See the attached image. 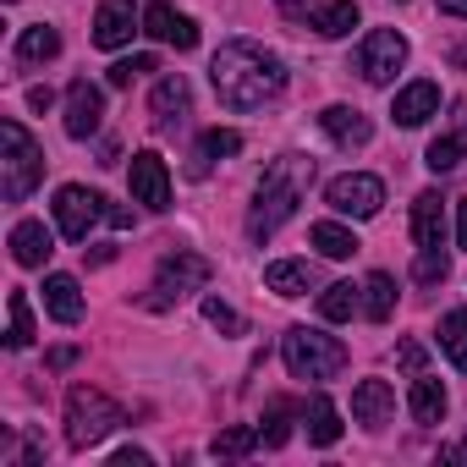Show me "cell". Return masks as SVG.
Returning <instances> with one entry per match:
<instances>
[{"label": "cell", "instance_id": "obj_10", "mask_svg": "<svg viewBox=\"0 0 467 467\" xmlns=\"http://www.w3.org/2000/svg\"><path fill=\"white\" fill-rule=\"evenodd\" d=\"M127 182H132V198L143 203V209H171V171H165V160L154 154V149H143V154H132V165H127Z\"/></svg>", "mask_w": 467, "mask_h": 467}, {"label": "cell", "instance_id": "obj_26", "mask_svg": "<svg viewBox=\"0 0 467 467\" xmlns=\"http://www.w3.org/2000/svg\"><path fill=\"white\" fill-rule=\"evenodd\" d=\"M61 56V34L50 28V23H34V28H23V39H17V61H56Z\"/></svg>", "mask_w": 467, "mask_h": 467}, {"label": "cell", "instance_id": "obj_5", "mask_svg": "<svg viewBox=\"0 0 467 467\" xmlns=\"http://www.w3.org/2000/svg\"><path fill=\"white\" fill-rule=\"evenodd\" d=\"M116 423H121V407L105 390H94V385H72L67 390V445L72 451H94Z\"/></svg>", "mask_w": 467, "mask_h": 467}, {"label": "cell", "instance_id": "obj_3", "mask_svg": "<svg viewBox=\"0 0 467 467\" xmlns=\"http://www.w3.org/2000/svg\"><path fill=\"white\" fill-rule=\"evenodd\" d=\"M45 182V149L28 138L23 121H0V192L6 203H23Z\"/></svg>", "mask_w": 467, "mask_h": 467}, {"label": "cell", "instance_id": "obj_40", "mask_svg": "<svg viewBox=\"0 0 467 467\" xmlns=\"http://www.w3.org/2000/svg\"><path fill=\"white\" fill-rule=\"evenodd\" d=\"M28 105H34V110H50V105H56V94H50V88H28Z\"/></svg>", "mask_w": 467, "mask_h": 467}, {"label": "cell", "instance_id": "obj_7", "mask_svg": "<svg viewBox=\"0 0 467 467\" xmlns=\"http://www.w3.org/2000/svg\"><path fill=\"white\" fill-rule=\"evenodd\" d=\"M325 203L336 214H347V220H374L385 209V182L368 176V171H347V176H336L325 187Z\"/></svg>", "mask_w": 467, "mask_h": 467}, {"label": "cell", "instance_id": "obj_33", "mask_svg": "<svg viewBox=\"0 0 467 467\" xmlns=\"http://www.w3.org/2000/svg\"><path fill=\"white\" fill-rule=\"evenodd\" d=\"M462 149H467V143H462L456 132H445V138H434V143H429L423 165H429L434 176H445V171H456V165H462Z\"/></svg>", "mask_w": 467, "mask_h": 467}, {"label": "cell", "instance_id": "obj_34", "mask_svg": "<svg viewBox=\"0 0 467 467\" xmlns=\"http://www.w3.org/2000/svg\"><path fill=\"white\" fill-rule=\"evenodd\" d=\"M292 401H270V412H265V429H259V440L275 451V445H286V434H292Z\"/></svg>", "mask_w": 467, "mask_h": 467}, {"label": "cell", "instance_id": "obj_44", "mask_svg": "<svg viewBox=\"0 0 467 467\" xmlns=\"http://www.w3.org/2000/svg\"><path fill=\"white\" fill-rule=\"evenodd\" d=\"M275 6H286V12H297V6H303V0H275Z\"/></svg>", "mask_w": 467, "mask_h": 467}, {"label": "cell", "instance_id": "obj_18", "mask_svg": "<svg viewBox=\"0 0 467 467\" xmlns=\"http://www.w3.org/2000/svg\"><path fill=\"white\" fill-rule=\"evenodd\" d=\"M396 127H423L429 116H440V83H407L390 105Z\"/></svg>", "mask_w": 467, "mask_h": 467}, {"label": "cell", "instance_id": "obj_4", "mask_svg": "<svg viewBox=\"0 0 467 467\" xmlns=\"http://www.w3.org/2000/svg\"><path fill=\"white\" fill-rule=\"evenodd\" d=\"M281 358L292 368V379H336L347 368V347L325 330H308V325H292L286 341H281Z\"/></svg>", "mask_w": 467, "mask_h": 467}, {"label": "cell", "instance_id": "obj_2", "mask_svg": "<svg viewBox=\"0 0 467 467\" xmlns=\"http://www.w3.org/2000/svg\"><path fill=\"white\" fill-rule=\"evenodd\" d=\"M314 187V160L308 154H281L265 165L259 187H254V209H248V237L254 243H270L275 231L297 214V203L308 198Z\"/></svg>", "mask_w": 467, "mask_h": 467}, {"label": "cell", "instance_id": "obj_25", "mask_svg": "<svg viewBox=\"0 0 467 467\" xmlns=\"http://www.w3.org/2000/svg\"><path fill=\"white\" fill-rule=\"evenodd\" d=\"M303 423H308V440H314V445H336V440H341V407H336L330 396H314L308 412H303Z\"/></svg>", "mask_w": 467, "mask_h": 467}, {"label": "cell", "instance_id": "obj_19", "mask_svg": "<svg viewBox=\"0 0 467 467\" xmlns=\"http://www.w3.org/2000/svg\"><path fill=\"white\" fill-rule=\"evenodd\" d=\"M319 127H325L341 149H363V143L374 138V121H368L363 110H352V105H330V110L319 116Z\"/></svg>", "mask_w": 467, "mask_h": 467}, {"label": "cell", "instance_id": "obj_30", "mask_svg": "<svg viewBox=\"0 0 467 467\" xmlns=\"http://www.w3.org/2000/svg\"><path fill=\"white\" fill-rule=\"evenodd\" d=\"M440 352H445L456 368H467V308H451V314L440 319Z\"/></svg>", "mask_w": 467, "mask_h": 467}, {"label": "cell", "instance_id": "obj_22", "mask_svg": "<svg viewBox=\"0 0 467 467\" xmlns=\"http://www.w3.org/2000/svg\"><path fill=\"white\" fill-rule=\"evenodd\" d=\"M308 28H314L319 39H341V34L358 28V6H352V0H325V6L308 12Z\"/></svg>", "mask_w": 467, "mask_h": 467}, {"label": "cell", "instance_id": "obj_31", "mask_svg": "<svg viewBox=\"0 0 467 467\" xmlns=\"http://www.w3.org/2000/svg\"><path fill=\"white\" fill-rule=\"evenodd\" d=\"M6 308H12V325H6V347H12V352H23V347L34 341V308H28V297H23V292H12V297H6Z\"/></svg>", "mask_w": 467, "mask_h": 467}, {"label": "cell", "instance_id": "obj_17", "mask_svg": "<svg viewBox=\"0 0 467 467\" xmlns=\"http://www.w3.org/2000/svg\"><path fill=\"white\" fill-rule=\"evenodd\" d=\"M56 254V237L45 231V220H17L12 225V259L23 270H45V259Z\"/></svg>", "mask_w": 467, "mask_h": 467}, {"label": "cell", "instance_id": "obj_14", "mask_svg": "<svg viewBox=\"0 0 467 467\" xmlns=\"http://www.w3.org/2000/svg\"><path fill=\"white\" fill-rule=\"evenodd\" d=\"M143 34L160 39V45H171V50H192L198 45V23L182 17L176 6H165V0H154V6L143 12Z\"/></svg>", "mask_w": 467, "mask_h": 467}, {"label": "cell", "instance_id": "obj_42", "mask_svg": "<svg viewBox=\"0 0 467 467\" xmlns=\"http://www.w3.org/2000/svg\"><path fill=\"white\" fill-rule=\"evenodd\" d=\"M440 12L445 17H467V0H440Z\"/></svg>", "mask_w": 467, "mask_h": 467}, {"label": "cell", "instance_id": "obj_1", "mask_svg": "<svg viewBox=\"0 0 467 467\" xmlns=\"http://www.w3.org/2000/svg\"><path fill=\"white\" fill-rule=\"evenodd\" d=\"M209 83L225 110H259L286 88V61L254 39H225L209 61Z\"/></svg>", "mask_w": 467, "mask_h": 467}, {"label": "cell", "instance_id": "obj_35", "mask_svg": "<svg viewBox=\"0 0 467 467\" xmlns=\"http://www.w3.org/2000/svg\"><path fill=\"white\" fill-rule=\"evenodd\" d=\"M445 275H451V259H445L440 248H423V254H418V265H412V281L434 286V281H445Z\"/></svg>", "mask_w": 467, "mask_h": 467}, {"label": "cell", "instance_id": "obj_27", "mask_svg": "<svg viewBox=\"0 0 467 467\" xmlns=\"http://www.w3.org/2000/svg\"><path fill=\"white\" fill-rule=\"evenodd\" d=\"M363 314H368L374 325H385V319L396 314V281H390L385 270H374V275L363 281Z\"/></svg>", "mask_w": 467, "mask_h": 467}, {"label": "cell", "instance_id": "obj_6", "mask_svg": "<svg viewBox=\"0 0 467 467\" xmlns=\"http://www.w3.org/2000/svg\"><path fill=\"white\" fill-rule=\"evenodd\" d=\"M209 275H214V265L203 259V254H187V248H176V254H165L160 259V270H154V286H149V308L154 314H165V308H176L187 292H203L209 286Z\"/></svg>", "mask_w": 467, "mask_h": 467}, {"label": "cell", "instance_id": "obj_23", "mask_svg": "<svg viewBox=\"0 0 467 467\" xmlns=\"http://www.w3.org/2000/svg\"><path fill=\"white\" fill-rule=\"evenodd\" d=\"M265 286H270L275 297H303V292L314 286V270H308L303 259H275V265L265 270Z\"/></svg>", "mask_w": 467, "mask_h": 467}, {"label": "cell", "instance_id": "obj_11", "mask_svg": "<svg viewBox=\"0 0 467 467\" xmlns=\"http://www.w3.org/2000/svg\"><path fill=\"white\" fill-rule=\"evenodd\" d=\"M187 105H192L187 78H182V72H165V78L154 83V94H149V121H154V132L182 127V121H187Z\"/></svg>", "mask_w": 467, "mask_h": 467}, {"label": "cell", "instance_id": "obj_39", "mask_svg": "<svg viewBox=\"0 0 467 467\" xmlns=\"http://www.w3.org/2000/svg\"><path fill=\"white\" fill-rule=\"evenodd\" d=\"M110 462H116V467H149V451H132V445H127V451H116Z\"/></svg>", "mask_w": 467, "mask_h": 467}, {"label": "cell", "instance_id": "obj_21", "mask_svg": "<svg viewBox=\"0 0 467 467\" xmlns=\"http://www.w3.org/2000/svg\"><path fill=\"white\" fill-rule=\"evenodd\" d=\"M45 308H50L56 325H78L83 319V286L72 275H50L45 281Z\"/></svg>", "mask_w": 467, "mask_h": 467}, {"label": "cell", "instance_id": "obj_28", "mask_svg": "<svg viewBox=\"0 0 467 467\" xmlns=\"http://www.w3.org/2000/svg\"><path fill=\"white\" fill-rule=\"evenodd\" d=\"M308 237H314V248H319L325 259H352V254H358V237H352L341 220H319Z\"/></svg>", "mask_w": 467, "mask_h": 467}, {"label": "cell", "instance_id": "obj_15", "mask_svg": "<svg viewBox=\"0 0 467 467\" xmlns=\"http://www.w3.org/2000/svg\"><path fill=\"white\" fill-rule=\"evenodd\" d=\"M231 154H243V132L237 127H214V132H203L198 143H192V165H187V176L192 182H203L220 160H231Z\"/></svg>", "mask_w": 467, "mask_h": 467}, {"label": "cell", "instance_id": "obj_16", "mask_svg": "<svg viewBox=\"0 0 467 467\" xmlns=\"http://www.w3.org/2000/svg\"><path fill=\"white\" fill-rule=\"evenodd\" d=\"M390 412H396V390H390L385 379H358V390H352V418H358L363 429H385Z\"/></svg>", "mask_w": 467, "mask_h": 467}, {"label": "cell", "instance_id": "obj_12", "mask_svg": "<svg viewBox=\"0 0 467 467\" xmlns=\"http://www.w3.org/2000/svg\"><path fill=\"white\" fill-rule=\"evenodd\" d=\"M138 28H143V17H138L132 0H99V12H94V45H99V50L132 45Z\"/></svg>", "mask_w": 467, "mask_h": 467}, {"label": "cell", "instance_id": "obj_32", "mask_svg": "<svg viewBox=\"0 0 467 467\" xmlns=\"http://www.w3.org/2000/svg\"><path fill=\"white\" fill-rule=\"evenodd\" d=\"M254 445H259V429H248V423H237V429H220L209 451H214V456H225V462H237V456H248Z\"/></svg>", "mask_w": 467, "mask_h": 467}, {"label": "cell", "instance_id": "obj_38", "mask_svg": "<svg viewBox=\"0 0 467 467\" xmlns=\"http://www.w3.org/2000/svg\"><path fill=\"white\" fill-rule=\"evenodd\" d=\"M396 363L418 374V368H423V347H418V341H401V347H396Z\"/></svg>", "mask_w": 467, "mask_h": 467}, {"label": "cell", "instance_id": "obj_13", "mask_svg": "<svg viewBox=\"0 0 467 467\" xmlns=\"http://www.w3.org/2000/svg\"><path fill=\"white\" fill-rule=\"evenodd\" d=\"M99 116H105V94L88 83V78H78L72 88H67V138H94L99 132Z\"/></svg>", "mask_w": 467, "mask_h": 467}, {"label": "cell", "instance_id": "obj_20", "mask_svg": "<svg viewBox=\"0 0 467 467\" xmlns=\"http://www.w3.org/2000/svg\"><path fill=\"white\" fill-rule=\"evenodd\" d=\"M412 237H418V248H440V237H445V198L434 187L412 198Z\"/></svg>", "mask_w": 467, "mask_h": 467}, {"label": "cell", "instance_id": "obj_43", "mask_svg": "<svg viewBox=\"0 0 467 467\" xmlns=\"http://www.w3.org/2000/svg\"><path fill=\"white\" fill-rule=\"evenodd\" d=\"M445 462H467V440H462V445H451V451H445Z\"/></svg>", "mask_w": 467, "mask_h": 467}, {"label": "cell", "instance_id": "obj_9", "mask_svg": "<svg viewBox=\"0 0 467 467\" xmlns=\"http://www.w3.org/2000/svg\"><path fill=\"white\" fill-rule=\"evenodd\" d=\"M105 220V198L99 192H88V187H78V182H67L61 192H56V225H61V237L67 243H88V231Z\"/></svg>", "mask_w": 467, "mask_h": 467}, {"label": "cell", "instance_id": "obj_29", "mask_svg": "<svg viewBox=\"0 0 467 467\" xmlns=\"http://www.w3.org/2000/svg\"><path fill=\"white\" fill-rule=\"evenodd\" d=\"M358 292H363V286H352V281H336V286H325V292H319V314H325L330 325H347V319L358 314V303H363Z\"/></svg>", "mask_w": 467, "mask_h": 467}, {"label": "cell", "instance_id": "obj_36", "mask_svg": "<svg viewBox=\"0 0 467 467\" xmlns=\"http://www.w3.org/2000/svg\"><path fill=\"white\" fill-rule=\"evenodd\" d=\"M203 319L214 330H225V336H243V314L231 308V303H220V297H203Z\"/></svg>", "mask_w": 467, "mask_h": 467}, {"label": "cell", "instance_id": "obj_24", "mask_svg": "<svg viewBox=\"0 0 467 467\" xmlns=\"http://www.w3.org/2000/svg\"><path fill=\"white\" fill-rule=\"evenodd\" d=\"M407 412H412V423H440L445 418V385L440 379H412Z\"/></svg>", "mask_w": 467, "mask_h": 467}, {"label": "cell", "instance_id": "obj_8", "mask_svg": "<svg viewBox=\"0 0 467 467\" xmlns=\"http://www.w3.org/2000/svg\"><path fill=\"white\" fill-rule=\"evenodd\" d=\"M401 67H407V39H401L396 28H374V34L358 45V72H363V83L385 88V83H396Z\"/></svg>", "mask_w": 467, "mask_h": 467}, {"label": "cell", "instance_id": "obj_41", "mask_svg": "<svg viewBox=\"0 0 467 467\" xmlns=\"http://www.w3.org/2000/svg\"><path fill=\"white\" fill-rule=\"evenodd\" d=\"M456 243H462V248H467V198H462V203H456Z\"/></svg>", "mask_w": 467, "mask_h": 467}, {"label": "cell", "instance_id": "obj_37", "mask_svg": "<svg viewBox=\"0 0 467 467\" xmlns=\"http://www.w3.org/2000/svg\"><path fill=\"white\" fill-rule=\"evenodd\" d=\"M143 72H154V56H127L110 67V88H132V78H143Z\"/></svg>", "mask_w": 467, "mask_h": 467}]
</instances>
